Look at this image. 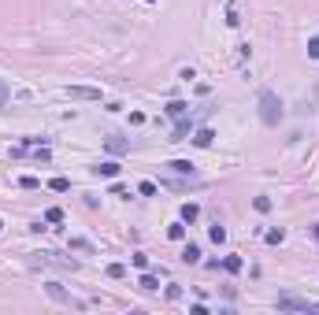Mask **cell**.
I'll return each instance as SVG.
<instances>
[{
	"instance_id": "1",
	"label": "cell",
	"mask_w": 319,
	"mask_h": 315,
	"mask_svg": "<svg viewBox=\"0 0 319 315\" xmlns=\"http://www.w3.org/2000/svg\"><path fill=\"white\" fill-rule=\"evenodd\" d=\"M260 119L267 126H278L282 122V100H278L275 89H260Z\"/></svg>"
},
{
	"instance_id": "2",
	"label": "cell",
	"mask_w": 319,
	"mask_h": 315,
	"mask_svg": "<svg viewBox=\"0 0 319 315\" xmlns=\"http://www.w3.org/2000/svg\"><path fill=\"white\" fill-rule=\"evenodd\" d=\"M312 308V300H301V297H293V293H282L278 297V311H308Z\"/></svg>"
},
{
	"instance_id": "3",
	"label": "cell",
	"mask_w": 319,
	"mask_h": 315,
	"mask_svg": "<svg viewBox=\"0 0 319 315\" xmlns=\"http://www.w3.org/2000/svg\"><path fill=\"white\" fill-rule=\"evenodd\" d=\"M67 97L71 100H100V89H93V85H71Z\"/></svg>"
},
{
	"instance_id": "4",
	"label": "cell",
	"mask_w": 319,
	"mask_h": 315,
	"mask_svg": "<svg viewBox=\"0 0 319 315\" xmlns=\"http://www.w3.org/2000/svg\"><path fill=\"white\" fill-rule=\"evenodd\" d=\"M45 289H49V297H52V300H60V304H74V308H82V300H71V293L63 289V285L49 282V285H45Z\"/></svg>"
},
{
	"instance_id": "5",
	"label": "cell",
	"mask_w": 319,
	"mask_h": 315,
	"mask_svg": "<svg viewBox=\"0 0 319 315\" xmlns=\"http://www.w3.org/2000/svg\"><path fill=\"white\" fill-rule=\"evenodd\" d=\"M104 148L111 152V156H123V152H130V141L119 137V133H111V137H104Z\"/></svg>"
},
{
	"instance_id": "6",
	"label": "cell",
	"mask_w": 319,
	"mask_h": 315,
	"mask_svg": "<svg viewBox=\"0 0 319 315\" xmlns=\"http://www.w3.org/2000/svg\"><path fill=\"white\" fill-rule=\"evenodd\" d=\"M93 175H97V178H115L119 175V164H115V160H104V164L93 167Z\"/></svg>"
},
{
	"instance_id": "7",
	"label": "cell",
	"mask_w": 319,
	"mask_h": 315,
	"mask_svg": "<svg viewBox=\"0 0 319 315\" xmlns=\"http://www.w3.org/2000/svg\"><path fill=\"white\" fill-rule=\"evenodd\" d=\"M212 137H215V133H212L208 126H201V130H197V133H193V137H190V141H193V145H197V148H208V145H212Z\"/></svg>"
},
{
	"instance_id": "8",
	"label": "cell",
	"mask_w": 319,
	"mask_h": 315,
	"mask_svg": "<svg viewBox=\"0 0 319 315\" xmlns=\"http://www.w3.org/2000/svg\"><path fill=\"white\" fill-rule=\"evenodd\" d=\"M171 141H190V119H186V115L175 122V133H171Z\"/></svg>"
},
{
	"instance_id": "9",
	"label": "cell",
	"mask_w": 319,
	"mask_h": 315,
	"mask_svg": "<svg viewBox=\"0 0 319 315\" xmlns=\"http://www.w3.org/2000/svg\"><path fill=\"white\" fill-rule=\"evenodd\" d=\"M167 167H171V171H175V175H190V178L197 175V167L190 164V160H171V164H167Z\"/></svg>"
},
{
	"instance_id": "10",
	"label": "cell",
	"mask_w": 319,
	"mask_h": 315,
	"mask_svg": "<svg viewBox=\"0 0 319 315\" xmlns=\"http://www.w3.org/2000/svg\"><path fill=\"white\" fill-rule=\"evenodd\" d=\"M186 111H190V104H186V100H171V104H167V115H171V119H182Z\"/></svg>"
},
{
	"instance_id": "11",
	"label": "cell",
	"mask_w": 319,
	"mask_h": 315,
	"mask_svg": "<svg viewBox=\"0 0 319 315\" xmlns=\"http://www.w3.org/2000/svg\"><path fill=\"white\" fill-rule=\"evenodd\" d=\"M264 241H267V245H282V241H286V230H282V226H275V230L264 234Z\"/></svg>"
},
{
	"instance_id": "12",
	"label": "cell",
	"mask_w": 319,
	"mask_h": 315,
	"mask_svg": "<svg viewBox=\"0 0 319 315\" xmlns=\"http://www.w3.org/2000/svg\"><path fill=\"white\" fill-rule=\"evenodd\" d=\"M137 285H141L145 293H156L160 289V278H156V274H141V282H137Z\"/></svg>"
},
{
	"instance_id": "13",
	"label": "cell",
	"mask_w": 319,
	"mask_h": 315,
	"mask_svg": "<svg viewBox=\"0 0 319 315\" xmlns=\"http://www.w3.org/2000/svg\"><path fill=\"white\" fill-rule=\"evenodd\" d=\"M252 208H256L260 215H267L271 208H275V200H271V197H256V200H252Z\"/></svg>"
},
{
	"instance_id": "14",
	"label": "cell",
	"mask_w": 319,
	"mask_h": 315,
	"mask_svg": "<svg viewBox=\"0 0 319 315\" xmlns=\"http://www.w3.org/2000/svg\"><path fill=\"white\" fill-rule=\"evenodd\" d=\"M223 267H227L230 274H238L241 267H245V260H241V256H227V260H223Z\"/></svg>"
},
{
	"instance_id": "15",
	"label": "cell",
	"mask_w": 319,
	"mask_h": 315,
	"mask_svg": "<svg viewBox=\"0 0 319 315\" xmlns=\"http://www.w3.org/2000/svg\"><path fill=\"white\" fill-rule=\"evenodd\" d=\"M167 237H171V241H182L186 237V223H171L167 226Z\"/></svg>"
},
{
	"instance_id": "16",
	"label": "cell",
	"mask_w": 319,
	"mask_h": 315,
	"mask_svg": "<svg viewBox=\"0 0 319 315\" xmlns=\"http://www.w3.org/2000/svg\"><path fill=\"white\" fill-rule=\"evenodd\" d=\"M182 260L186 263H197V260H201V249H197V245H186V249H182Z\"/></svg>"
},
{
	"instance_id": "17",
	"label": "cell",
	"mask_w": 319,
	"mask_h": 315,
	"mask_svg": "<svg viewBox=\"0 0 319 315\" xmlns=\"http://www.w3.org/2000/svg\"><path fill=\"white\" fill-rule=\"evenodd\" d=\"M197 215H201V208H197V204H182V223H193Z\"/></svg>"
},
{
	"instance_id": "18",
	"label": "cell",
	"mask_w": 319,
	"mask_h": 315,
	"mask_svg": "<svg viewBox=\"0 0 319 315\" xmlns=\"http://www.w3.org/2000/svg\"><path fill=\"white\" fill-rule=\"evenodd\" d=\"M49 189H52V193H67V189H71V182H67V178H52V182H49Z\"/></svg>"
},
{
	"instance_id": "19",
	"label": "cell",
	"mask_w": 319,
	"mask_h": 315,
	"mask_svg": "<svg viewBox=\"0 0 319 315\" xmlns=\"http://www.w3.org/2000/svg\"><path fill=\"white\" fill-rule=\"evenodd\" d=\"M208 237H212V241H215V245H223V241H227V230H223V226H219V223H215V226H212V230H208Z\"/></svg>"
},
{
	"instance_id": "20",
	"label": "cell",
	"mask_w": 319,
	"mask_h": 315,
	"mask_svg": "<svg viewBox=\"0 0 319 315\" xmlns=\"http://www.w3.org/2000/svg\"><path fill=\"white\" fill-rule=\"evenodd\" d=\"M108 278H126V267L123 263H108Z\"/></svg>"
},
{
	"instance_id": "21",
	"label": "cell",
	"mask_w": 319,
	"mask_h": 315,
	"mask_svg": "<svg viewBox=\"0 0 319 315\" xmlns=\"http://www.w3.org/2000/svg\"><path fill=\"white\" fill-rule=\"evenodd\" d=\"M71 249H78V252H93V245L86 241V237H71Z\"/></svg>"
},
{
	"instance_id": "22",
	"label": "cell",
	"mask_w": 319,
	"mask_h": 315,
	"mask_svg": "<svg viewBox=\"0 0 319 315\" xmlns=\"http://www.w3.org/2000/svg\"><path fill=\"white\" fill-rule=\"evenodd\" d=\"M45 223H63V208H49V212H45Z\"/></svg>"
},
{
	"instance_id": "23",
	"label": "cell",
	"mask_w": 319,
	"mask_h": 315,
	"mask_svg": "<svg viewBox=\"0 0 319 315\" xmlns=\"http://www.w3.org/2000/svg\"><path fill=\"white\" fill-rule=\"evenodd\" d=\"M19 186H23V189H37V186H41V178H34V175H23V178H19Z\"/></svg>"
},
{
	"instance_id": "24",
	"label": "cell",
	"mask_w": 319,
	"mask_h": 315,
	"mask_svg": "<svg viewBox=\"0 0 319 315\" xmlns=\"http://www.w3.org/2000/svg\"><path fill=\"white\" fill-rule=\"evenodd\" d=\"M137 193H141V197H156V182H141V186H137Z\"/></svg>"
},
{
	"instance_id": "25",
	"label": "cell",
	"mask_w": 319,
	"mask_h": 315,
	"mask_svg": "<svg viewBox=\"0 0 319 315\" xmlns=\"http://www.w3.org/2000/svg\"><path fill=\"white\" fill-rule=\"evenodd\" d=\"M241 19H238V8H227V26H238Z\"/></svg>"
},
{
	"instance_id": "26",
	"label": "cell",
	"mask_w": 319,
	"mask_h": 315,
	"mask_svg": "<svg viewBox=\"0 0 319 315\" xmlns=\"http://www.w3.org/2000/svg\"><path fill=\"white\" fill-rule=\"evenodd\" d=\"M308 56H312V60H319V37H312V41H308Z\"/></svg>"
},
{
	"instance_id": "27",
	"label": "cell",
	"mask_w": 319,
	"mask_h": 315,
	"mask_svg": "<svg viewBox=\"0 0 319 315\" xmlns=\"http://www.w3.org/2000/svg\"><path fill=\"white\" fill-rule=\"evenodd\" d=\"M8 97H12V93H8V85H4V82H0V111H4V108H8Z\"/></svg>"
},
{
	"instance_id": "28",
	"label": "cell",
	"mask_w": 319,
	"mask_h": 315,
	"mask_svg": "<svg viewBox=\"0 0 319 315\" xmlns=\"http://www.w3.org/2000/svg\"><path fill=\"white\" fill-rule=\"evenodd\" d=\"M182 297V285H167V300H178Z\"/></svg>"
},
{
	"instance_id": "29",
	"label": "cell",
	"mask_w": 319,
	"mask_h": 315,
	"mask_svg": "<svg viewBox=\"0 0 319 315\" xmlns=\"http://www.w3.org/2000/svg\"><path fill=\"white\" fill-rule=\"evenodd\" d=\"M312 237H315V241H319V223H315V226H312Z\"/></svg>"
},
{
	"instance_id": "30",
	"label": "cell",
	"mask_w": 319,
	"mask_h": 315,
	"mask_svg": "<svg viewBox=\"0 0 319 315\" xmlns=\"http://www.w3.org/2000/svg\"><path fill=\"white\" fill-rule=\"evenodd\" d=\"M0 230H4V219H0Z\"/></svg>"
},
{
	"instance_id": "31",
	"label": "cell",
	"mask_w": 319,
	"mask_h": 315,
	"mask_svg": "<svg viewBox=\"0 0 319 315\" xmlns=\"http://www.w3.org/2000/svg\"><path fill=\"white\" fill-rule=\"evenodd\" d=\"M148 4H152V0H148Z\"/></svg>"
}]
</instances>
